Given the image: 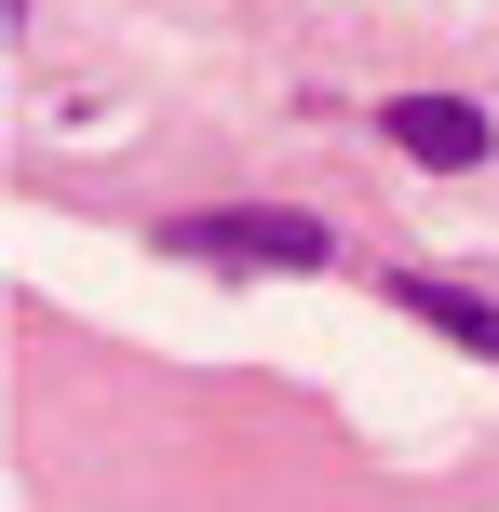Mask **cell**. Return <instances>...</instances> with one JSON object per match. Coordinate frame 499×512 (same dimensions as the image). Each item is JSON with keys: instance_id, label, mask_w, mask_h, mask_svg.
<instances>
[{"instance_id": "obj_3", "label": "cell", "mask_w": 499, "mask_h": 512, "mask_svg": "<svg viewBox=\"0 0 499 512\" xmlns=\"http://www.w3.org/2000/svg\"><path fill=\"white\" fill-rule=\"evenodd\" d=\"M392 310H419L432 337H459V351H486V364H499V310H486V297H459V283H392Z\"/></svg>"}, {"instance_id": "obj_2", "label": "cell", "mask_w": 499, "mask_h": 512, "mask_svg": "<svg viewBox=\"0 0 499 512\" xmlns=\"http://www.w3.org/2000/svg\"><path fill=\"white\" fill-rule=\"evenodd\" d=\"M189 256H230V270H324V216H189Z\"/></svg>"}, {"instance_id": "obj_1", "label": "cell", "mask_w": 499, "mask_h": 512, "mask_svg": "<svg viewBox=\"0 0 499 512\" xmlns=\"http://www.w3.org/2000/svg\"><path fill=\"white\" fill-rule=\"evenodd\" d=\"M378 135H392L405 162H432V176H473V162L499 149V122L473 95H378Z\"/></svg>"}]
</instances>
